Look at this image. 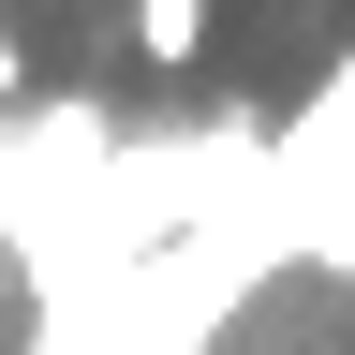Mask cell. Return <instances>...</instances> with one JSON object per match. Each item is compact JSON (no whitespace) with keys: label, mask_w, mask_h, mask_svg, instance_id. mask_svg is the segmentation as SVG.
<instances>
[{"label":"cell","mask_w":355,"mask_h":355,"mask_svg":"<svg viewBox=\"0 0 355 355\" xmlns=\"http://www.w3.org/2000/svg\"><path fill=\"white\" fill-rule=\"evenodd\" d=\"M207 15H222V0H133V60H148V74L207 60Z\"/></svg>","instance_id":"1"}]
</instances>
